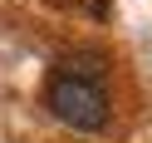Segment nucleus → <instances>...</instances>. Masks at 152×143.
Segmentation results:
<instances>
[{
	"mask_svg": "<svg viewBox=\"0 0 152 143\" xmlns=\"http://www.w3.org/2000/svg\"><path fill=\"white\" fill-rule=\"evenodd\" d=\"M44 104H49V113L59 123H69V128H79V133H98L103 123H108V94L93 79L54 74L49 89H44Z\"/></svg>",
	"mask_w": 152,
	"mask_h": 143,
	"instance_id": "1",
	"label": "nucleus"
}]
</instances>
